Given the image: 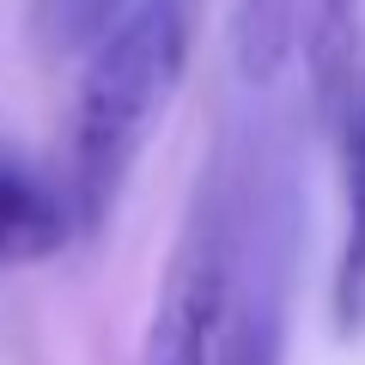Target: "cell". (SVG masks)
Masks as SVG:
<instances>
[{"mask_svg": "<svg viewBox=\"0 0 365 365\" xmlns=\"http://www.w3.org/2000/svg\"><path fill=\"white\" fill-rule=\"evenodd\" d=\"M329 134H335V158H341V237H335V268H329V317H335L341 341H359L365 335V73Z\"/></svg>", "mask_w": 365, "mask_h": 365, "instance_id": "4", "label": "cell"}, {"mask_svg": "<svg viewBox=\"0 0 365 365\" xmlns=\"http://www.w3.org/2000/svg\"><path fill=\"white\" fill-rule=\"evenodd\" d=\"M73 232H79V213L67 182L31 165L19 146H0V268L49 262Z\"/></svg>", "mask_w": 365, "mask_h": 365, "instance_id": "5", "label": "cell"}, {"mask_svg": "<svg viewBox=\"0 0 365 365\" xmlns=\"http://www.w3.org/2000/svg\"><path fill=\"white\" fill-rule=\"evenodd\" d=\"M237 201H244V170H237L232 146L220 140L195 177L189 213H182L170 262L158 274L140 365H213L225 287H232V250H237Z\"/></svg>", "mask_w": 365, "mask_h": 365, "instance_id": "2", "label": "cell"}, {"mask_svg": "<svg viewBox=\"0 0 365 365\" xmlns=\"http://www.w3.org/2000/svg\"><path fill=\"white\" fill-rule=\"evenodd\" d=\"M189 67V0H134L86 49L67 140V195L79 232H98L128 189L158 116L170 110Z\"/></svg>", "mask_w": 365, "mask_h": 365, "instance_id": "1", "label": "cell"}, {"mask_svg": "<svg viewBox=\"0 0 365 365\" xmlns=\"http://www.w3.org/2000/svg\"><path fill=\"white\" fill-rule=\"evenodd\" d=\"M128 0H37L31 6V31H37V49L43 55H86L91 43L116 25V13Z\"/></svg>", "mask_w": 365, "mask_h": 365, "instance_id": "7", "label": "cell"}, {"mask_svg": "<svg viewBox=\"0 0 365 365\" xmlns=\"http://www.w3.org/2000/svg\"><path fill=\"white\" fill-rule=\"evenodd\" d=\"M299 61L311 116L335 128L365 73V0H299Z\"/></svg>", "mask_w": 365, "mask_h": 365, "instance_id": "6", "label": "cell"}, {"mask_svg": "<svg viewBox=\"0 0 365 365\" xmlns=\"http://www.w3.org/2000/svg\"><path fill=\"white\" fill-rule=\"evenodd\" d=\"M292 268H299V201L280 165L244 177L232 287L213 341V365H287Z\"/></svg>", "mask_w": 365, "mask_h": 365, "instance_id": "3", "label": "cell"}]
</instances>
